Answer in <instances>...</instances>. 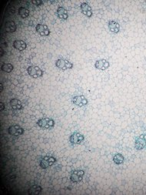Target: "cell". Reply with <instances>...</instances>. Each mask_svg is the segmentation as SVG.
Instances as JSON below:
<instances>
[{
  "instance_id": "d6986e66",
  "label": "cell",
  "mask_w": 146,
  "mask_h": 195,
  "mask_svg": "<svg viewBox=\"0 0 146 195\" xmlns=\"http://www.w3.org/2000/svg\"><path fill=\"white\" fill-rule=\"evenodd\" d=\"M124 160H125L124 156H123L122 154H115L113 157V162H114L115 164L118 165L122 164V163H124Z\"/></svg>"
},
{
  "instance_id": "7a4b0ae2",
  "label": "cell",
  "mask_w": 146,
  "mask_h": 195,
  "mask_svg": "<svg viewBox=\"0 0 146 195\" xmlns=\"http://www.w3.org/2000/svg\"><path fill=\"white\" fill-rule=\"evenodd\" d=\"M55 66H56L57 68L60 69L61 70H70V69H73V63H71L68 60L66 59H58V60L55 61Z\"/></svg>"
},
{
  "instance_id": "3957f363",
  "label": "cell",
  "mask_w": 146,
  "mask_h": 195,
  "mask_svg": "<svg viewBox=\"0 0 146 195\" xmlns=\"http://www.w3.org/2000/svg\"><path fill=\"white\" fill-rule=\"evenodd\" d=\"M28 74L32 78H39L43 75V71L38 66H29L27 68Z\"/></svg>"
},
{
  "instance_id": "9a60e30c",
  "label": "cell",
  "mask_w": 146,
  "mask_h": 195,
  "mask_svg": "<svg viewBox=\"0 0 146 195\" xmlns=\"http://www.w3.org/2000/svg\"><path fill=\"white\" fill-rule=\"evenodd\" d=\"M13 46L15 49L19 50V51H23L26 49V42L23 40H21V39H16L13 42Z\"/></svg>"
},
{
  "instance_id": "ba28073f",
  "label": "cell",
  "mask_w": 146,
  "mask_h": 195,
  "mask_svg": "<svg viewBox=\"0 0 146 195\" xmlns=\"http://www.w3.org/2000/svg\"><path fill=\"white\" fill-rule=\"evenodd\" d=\"M72 102L75 106L82 107V106H86L88 104V100L83 95H76V96H74L73 97Z\"/></svg>"
},
{
  "instance_id": "9c48e42d",
  "label": "cell",
  "mask_w": 146,
  "mask_h": 195,
  "mask_svg": "<svg viewBox=\"0 0 146 195\" xmlns=\"http://www.w3.org/2000/svg\"><path fill=\"white\" fill-rule=\"evenodd\" d=\"M8 132L10 135L14 137H19L24 134V129L18 124H13L8 128Z\"/></svg>"
},
{
  "instance_id": "7402d4cb",
  "label": "cell",
  "mask_w": 146,
  "mask_h": 195,
  "mask_svg": "<svg viewBox=\"0 0 146 195\" xmlns=\"http://www.w3.org/2000/svg\"><path fill=\"white\" fill-rule=\"evenodd\" d=\"M32 2L33 4L36 5V6H40V5L42 4V1H41V0H32Z\"/></svg>"
},
{
  "instance_id": "2e32d148",
  "label": "cell",
  "mask_w": 146,
  "mask_h": 195,
  "mask_svg": "<svg viewBox=\"0 0 146 195\" xmlns=\"http://www.w3.org/2000/svg\"><path fill=\"white\" fill-rule=\"evenodd\" d=\"M9 104H10V106L13 110H22L23 108L22 102L19 99H16V98H13V99L11 100Z\"/></svg>"
},
{
  "instance_id": "30bf717a",
  "label": "cell",
  "mask_w": 146,
  "mask_h": 195,
  "mask_svg": "<svg viewBox=\"0 0 146 195\" xmlns=\"http://www.w3.org/2000/svg\"><path fill=\"white\" fill-rule=\"evenodd\" d=\"M35 30L42 37H48L50 34V30H49L48 26L45 25V24H37L35 26Z\"/></svg>"
},
{
  "instance_id": "5bb4252c",
  "label": "cell",
  "mask_w": 146,
  "mask_h": 195,
  "mask_svg": "<svg viewBox=\"0 0 146 195\" xmlns=\"http://www.w3.org/2000/svg\"><path fill=\"white\" fill-rule=\"evenodd\" d=\"M109 30L113 33H118L120 31V25L115 20H110L108 23Z\"/></svg>"
},
{
  "instance_id": "8992f818",
  "label": "cell",
  "mask_w": 146,
  "mask_h": 195,
  "mask_svg": "<svg viewBox=\"0 0 146 195\" xmlns=\"http://www.w3.org/2000/svg\"><path fill=\"white\" fill-rule=\"evenodd\" d=\"M134 147L136 150H141L146 148V134H141L134 140Z\"/></svg>"
},
{
  "instance_id": "44dd1931",
  "label": "cell",
  "mask_w": 146,
  "mask_h": 195,
  "mask_svg": "<svg viewBox=\"0 0 146 195\" xmlns=\"http://www.w3.org/2000/svg\"><path fill=\"white\" fill-rule=\"evenodd\" d=\"M1 69L3 72H6V73H11L13 70V69H14V66H13L12 63H3V64L2 65Z\"/></svg>"
},
{
  "instance_id": "ac0fdd59",
  "label": "cell",
  "mask_w": 146,
  "mask_h": 195,
  "mask_svg": "<svg viewBox=\"0 0 146 195\" xmlns=\"http://www.w3.org/2000/svg\"><path fill=\"white\" fill-rule=\"evenodd\" d=\"M42 191V187L39 186V185H33L31 187L29 190V194L32 195H37L39 194Z\"/></svg>"
},
{
  "instance_id": "603a6c76",
  "label": "cell",
  "mask_w": 146,
  "mask_h": 195,
  "mask_svg": "<svg viewBox=\"0 0 146 195\" xmlns=\"http://www.w3.org/2000/svg\"><path fill=\"white\" fill-rule=\"evenodd\" d=\"M0 105H1V110L2 111L3 110L5 109V105H4V104H3L2 102H1L0 103Z\"/></svg>"
},
{
  "instance_id": "6da1fadb",
  "label": "cell",
  "mask_w": 146,
  "mask_h": 195,
  "mask_svg": "<svg viewBox=\"0 0 146 195\" xmlns=\"http://www.w3.org/2000/svg\"><path fill=\"white\" fill-rule=\"evenodd\" d=\"M37 125L40 128L49 130V129H52L55 127V121L52 118L43 117L37 121Z\"/></svg>"
},
{
  "instance_id": "7c38bea8",
  "label": "cell",
  "mask_w": 146,
  "mask_h": 195,
  "mask_svg": "<svg viewBox=\"0 0 146 195\" xmlns=\"http://www.w3.org/2000/svg\"><path fill=\"white\" fill-rule=\"evenodd\" d=\"M80 9L82 12L87 17H92V7L87 2H82L80 5Z\"/></svg>"
},
{
  "instance_id": "8fae6325",
  "label": "cell",
  "mask_w": 146,
  "mask_h": 195,
  "mask_svg": "<svg viewBox=\"0 0 146 195\" xmlns=\"http://www.w3.org/2000/svg\"><path fill=\"white\" fill-rule=\"evenodd\" d=\"M110 66V63L108 60L105 59L98 60L95 63V67L99 70H106Z\"/></svg>"
},
{
  "instance_id": "cb8c5ba5",
  "label": "cell",
  "mask_w": 146,
  "mask_h": 195,
  "mask_svg": "<svg viewBox=\"0 0 146 195\" xmlns=\"http://www.w3.org/2000/svg\"><path fill=\"white\" fill-rule=\"evenodd\" d=\"M2 90H3V85H2V83H1V92L2 91Z\"/></svg>"
},
{
  "instance_id": "e0dca14e",
  "label": "cell",
  "mask_w": 146,
  "mask_h": 195,
  "mask_svg": "<svg viewBox=\"0 0 146 195\" xmlns=\"http://www.w3.org/2000/svg\"><path fill=\"white\" fill-rule=\"evenodd\" d=\"M5 28H6V30L8 32H14L16 31L17 26H16V24L13 21H8V22H6Z\"/></svg>"
},
{
  "instance_id": "ffe728a7",
  "label": "cell",
  "mask_w": 146,
  "mask_h": 195,
  "mask_svg": "<svg viewBox=\"0 0 146 195\" xmlns=\"http://www.w3.org/2000/svg\"><path fill=\"white\" fill-rule=\"evenodd\" d=\"M18 12H19V15L21 16L22 18H23V19H25V18H27L28 16H29V10L27 9V8L26 7H23V6H21L20 8L19 9V10H18Z\"/></svg>"
},
{
  "instance_id": "4fadbf2b",
  "label": "cell",
  "mask_w": 146,
  "mask_h": 195,
  "mask_svg": "<svg viewBox=\"0 0 146 195\" xmlns=\"http://www.w3.org/2000/svg\"><path fill=\"white\" fill-rule=\"evenodd\" d=\"M57 16L59 19H62V20H66L68 17V11L63 6H59L57 8Z\"/></svg>"
},
{
  "instance_id": "52a82bcc",
  "label": "cell",
  "mask_w": 146,
  "mask_h": 195,
  "mask_svg": "<svg viewBox=\"0 0 146 195\" xmlns=\"http://www.w3.org/2000/svg\"><path fill=\"white\" fill-rule=\"evenodd\" d=\"M85 140V137L83 134L79 132H74L69 137V142L73 145H77L82 143Z\"/></svg>"
},
{
  "instance_id": "277c9868",
  "label": "cell",
  "mask_w": 146,
  "mask_h": 195,
  "mask_svg": "<svg viewBox=\"0 0 146 195\" xmlns=\"http://www.w3.org/2000/svg\"><path fill=\"white\" fill-rule=\"evenodd\" d=\"M56 162L55 157L52 156H45L42 157L40 160V167L42 169H47L49 167H52Z\"/></svg>"
},
{
  "instance_id": "5b68a950",
  "label": "cell",
  "mask_w": 146,
  "mask_h": 195,
  "mask_svg": "<svg viewBox=\"0 0 146 195\" xmlns=\"http://www.w3.org/2000/svg\"><path fill=\"white\" fill-rule=\"evenodd\" d=\"M85 176V171L82 170H75L72 171L70 175V180L73 183H79L82 181Z\"/></svg>"
}]
</instances>
